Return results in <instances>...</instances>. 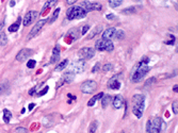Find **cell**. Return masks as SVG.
Segmentation results:
<instances>
[{
    "instance_id": "1",
    "label": "cell",
    "mask_w": 178,
    "mask_h": 133,
    "mask_svg": "<svg viewBox=\"0 0 178 133\" xmlns=\"http://www.w3.org/2000/svg\"><path fill=\"white\" fill-rule=\"evenodd\" d=\"M148 63H149V59L147 57H143L142 58L140 63L135 66V72L132 74V77H131L132 81L135 82V83L140 82L143 79V77L150 70V67L148 66Z\"/></svg>"
},
{
    "instance_id": "2",
    "label": "cell",
    "mask_w": 178,
    "mask_h": 133,
    "mask_svg": "<svg viewBox=\"0 0 178 133\" xmlns=\"http://www.w3.org/2000/svg\"><path fill=\"white\" fill-rule=\"evenodd\" d=\"M132 113L135 114L138 118H141L144 112V108H145V96L141 94H137L132 97Z\"/></svg>"
},
{
    "instance_id": "3",
    "label": "cell",
    "mask_w": 178,
    "mask_h": 133,
    "mask_svg": "<svg viewBox=\"0 0 178 133\" xmlns=\"http://www.w3.org/2000/svg\"><path fill=\"white\" fill-rule=\"evenodd\" d=\"M163 127H164V123L162 121L160 117H157L155 119L147 121L146 131H147V133H160Z\"/></svg>"
},
{
    "instance_id": "4",
    "label": "cell",
    "mask_w": 178,
    "mask_h": 133,
    "mask_svg": "<svg viewBox=\"0 0 178 133\" xmlns=\"http://www.w3.org/2000/svg\"><path fill=\"white\" fill-rule=\"evenodd\" d=\"M67 19H80V18H84L86 16V12L83 10L81 7H72L67 10Z\"/></svg>"
},
{
    "instance_id": "5",
    "label": "cell",
    "mask_w": 178,
    "mask_h": 133,
    "mask_svg": "<svg viewBox=\"0 0 178 133\" xmlns=\"http://www.w3.org/2000/svg\"><path fill=\"white\" fill-rule=\"evenodd\" d=\"M95 48L99 51H112L114 49V46H113V43L109 39H101L95 43Z\"/></svg>"
},
{
    "instance_id": "6",
    "label": "cell",
    "mask_w": 178,
    "mask_h": 133,
    "mask_svg": "<svg viewBox=\"0 0 178 133\" xmlns=\"http://www.w3.org/2000/svg\"><path fill=\"white\" fill-rule=\"evenodd\" d=\"M84 69H86V62L80 59V60L73 62L72 64L69 65L67 72H74V74L76 75V74H81Z\"/></svg>"
},
{
    "instance_id": "7",
    "label": "cell",
    "mask_w": 178,
    "mask_h": 133,
    "mask_svg": "<svg viewBox=\"0 0 178 133\" xmlns=\"http://www.w3.org/2000/svg\"><path fill=\"white\" fill-rule=\"evenodd\" d=\"M81 7L86 13L91 11H100L102 9L101 4L98 2H90V1H83L81 3Z\"/></svg>"
},
{
    "instance_id": "8",
    "label": "cell",
    "mask_w": 178,
    "mask_h": 133,
    "mask_svg": "<svg viewBox=\"0 0 178 133\" xmlns=\"http://www.w3.org/2000/svg\"><path fill=\"white\" fill-rule=\"evenodd\" d=\"M96 88H97V84L93 80H88V81L83 82L81 85V91L84 94H91L93 92H95Z\"/></svg>"
},
{
    "instance_id": "9",
    "label": "cell",
    "mask_w": 178,
    "mask_h": 133,
    "mask_svg": "<svg viewBox=\"0 0 178 133\" xmlns=\"http://www.w3.org/2000/svg\"><path fill=\"white\" fill-rule=\"evenodd\" d=\"M78 55L81 60H89V59H92L94 55H95V50L91 47H84V48L80 49V51L78 52Z\"/></svg>"
},
{
    "instance_id": "10",
    "label": "cell",
    "mask_w": 178,
    "mask_h": 133,
    "mask_svg": "<svg viewBox=\"0 0 178 133\" xmlns=\"http://www.w3.org/2000/svg\"><path fill=\"white\" fill-rule=\"evenodd\" d=\"M47 23L46 19H43V20H40V21H37L35 25H34V27L32 28V30H31V32H30V34L28 35V39H33L34 36H37L39 33H40V31L42 29H43L44 25Z\"/></svg>"
},
{
    "instance_id": "11",
    "label": "cell",
    "mask_w": 178,
    "mask_h": 133,
    "mask_svg": "<svg viewBox=\"0 0 178 133\" xmlns=\"http://www.w3.org/2000/svg\"><path fill=\"white\" fill-rule=\"evenodd\" d=\"M33 54V50L32 49H29V48H25V49H21L16 55V60L18 62H25L27 59H29L31 55Z\"/></svg>"
},
{
    "instance_id": "12",
    "label": "cell",
    "mask_w": 178,
    "mask_h": 133,
    "mask_svg": "<svg viewBox=\"0 0 178 133\" xmlns=\"http://www.w3.org/2000/svg\"><path fill=\"white\" fill-rule=\"evenodd\" d=\"M37 15H39V13H37V11H29V12L25 15V17H23V26H29V25H31V23L35 20Z\"/></svg>"
},
{
    "instance_id": "13",
    "label": "cell",
    "mask_w": 178,
    "mask_h": 133,
    "mask_svg": "<svg viewBox=\"0 0 178 133\" xmlns=\"http://www.w3.org/2000/svg\"><path fill=\"white\" fill-rule=\"evenodd\" d=\"M75 79V74L70 72H66L64 75L62 76V78L60 79L59 83H58V88H60L61 85H63V83H72Z\"/></svg>"
},
{
    "instance_id": "14",
    "label": "cell",
    "mask_w": 178,
    "mask_h": 133,
    "mask_svg": "<svg viewBox=\"0 0 178 133\" xmlns=\"http://www.w3.org/2000/svg\"><path fill=\"white\" fill-rule=\"evenodd\" d=\"M125 100H124V98H123L122 95H116L114 99L112 101V104H113V108L116 109V110H119V109H122L124 105H125Z\"/></svg>"
},
{
    "instance_id": "15",
    "label": "cell",
    "mask_w": 178,
    "mask_h": 133,
    "mask_svg": "<svg viewBox=\"0 0 178 133\" xmlns=\"http://www.w3.org/2000/svg\"><path fill=\"white\" fill-rule=\"evenodd\" d=\"M108 84H109V88L111 90H114V91L119 90V88H121V82L119 81V76H114L113 78L110 79Z\"/></svg>"
},
{
    "instance_id": "16",
    "label": "cell",
    "mask_w": 178,
    "mask_h": 133,
    "mask_svg": "<svg viewBox=\"0 0 178 133\" xmlns=\"http://www.w3.org/2000/svg\"><path fill=\"white\" fill-rule=\"evenodd\" d=\"M115 32H116L115 28H109V29H107L105 32L102 33V39H109V41H111L112 39H114Z\"/></svg>"
},
{
    "instance_id": "17",
    "label": "cell",
    "mask_w": 178,
    "mask_h": 133,
    "mask_svg": "<svg viewBox=\"0 0 178 133\" xmlns=\"http://www.w3.org/2000/svg\"><path fill=\"white\" fill-rule=\"evenodd\" d=\"M60 58V47L59 46H56L55 48H53V51H52V57H51V60H50V63H55L59 60Z\"/></svg>"
},
{
    "instance_id": "18",
    "label": "cell",
    "mask_w": 178,
    "mask_h": 133,
    "mask_svg": "<svg viewBox=\"0 0 178 133\" xmlns=\"http://www.w3.org/2000/svg\"><path fill=\"white\" fill-rule=\"evenodd\" d=\"M111 100H112V98H111V96H110V95H106V96H102V99H101V105H102V108H103V109H106V108H107L110 104Z\"/></svg>"
},
{
    "instance_id": "19",
    "label": "cell",
    "mask_w": 178,
    "mask_h": 133,
    "mask_svg": "<svg viewBox=\"0 0 178 133\" xmlns=\"http://www.w3.org/2000/svg\"><path fill=\"white\" fill-rule=\"evenodd\" d=\"M102 96H103V93H99V94L95 95L94 97L90 99V101H89V102H88V105H89V107H93V105L95 104L96 100H99V99H101Z\"/></svg>"
},
{
    "instance_id": "20",
    "label": "cell",
    "mask_w": 178,
    "mask_h": 133,
    "mask_svg": "<svg viewBox=\"0 0 178 133\" xmlns=\"http://www.w3.org/2000/svg\"><path fill=\"white\" fill-rule=\"evenodd\" d=\"M20 20H21V18H18L17 19V21L15 23H13V25H11L10 27H9V32H16L17 30L19 29V26H20Z\"/></svg>"
},
{
    "instance_id": "21",
    "label": "cell",
    "mask_w": 178,
    "mask_h": 133,
    "mask_svg": "<svg viewBox=\"0 0 178 133\" xmlns=\"http://www.w3.org/2000/svg\"><path fill=\"white\" fill-rule=\"evenodd\" d=\"M101 30H102V27H101V26H97V27H96V28H95V29L93 30L92 32L90 33L89 36H88V39H93L94 36H96V35H97V34H99V33L101 32Z\"/></svg>"
},
{
    "instance_id": "22",
    "label": "cell",
    "mask_w": 178,
    "mask_h": 133,
    "mask_svg": "<svg viewBox=\"0 0 178 133\" xmlns=\"http://www.w3.org/2000/svg\"><path fill=\"white\" fill-rule=\"evenodd\" d=\"M10 91V85L8 82H4V83H0V95L4 94V93H8Z\"/></svg>"
},
{
    "instance_id": "23",
    "label": "cell",
    "mask_w": 178,
    "mask_h": 133,
    "mask_svg": "<svg viewBox=\"0 0 178 133\" xmlns=\"http://www.w3.org/2000/svg\"><path fill=\"white\" fill-rule=\"evenodd\" d=\"M67 64H68V60H67V59H65V60H63V61L61 62V63H60L58 66H57L55 70H56V72H61V70H63V69H64L66 66H67Z\"/></svg>"
},
{
    "instance_id": "24",
    "label": "cell",
    "mask_w": 178,
    "mask_h": 133,
    "mask_svg": "<svg viewBox=\"0 0 178 133\" xmlns=\"http://www.w3.org/2000/svg\"><path fill=\"white\" fill-rule=\"evenodd\" d=\"M11 118H12V113H11L9 110L6 109V110L3 111V121L6 123H10Z\"/></svg>"
},
{
    "instance_id": "25",
    "label": "cell",
    "mask_w": 178,
    "mask_h": 133,
    "mask_svg": "<svg viewBox=\"0 0 178 133\" xmlns=\"http://www.w3.org/2000/svg\"><path fill=\"white\" fill-rule=\"evenodd\" d=\"M97 127H98V121H97V120H94V121H92V123H90L89 133H95L96 130H97Z\"/></svg>"
},
{
    "instance_id": "26",
    "label": "cell",
    "mask_w": 178,
    "mask_h": 133,
    "mask_svg": "<svg viewBox=\"0 0 178 133\" xmlns=\"http://www.w3.org/2000/svg\"><path fill=\"white\" fill-rule=\"evenodd\" d=\"M68 35L72 36V39L75 41V39H78V36H79V33H78V29L77 28H74V29L69 30L68 31Z\"/></svg>"
},
{
    "instance_id": "27",
    "label": "cell",
    "mask_w": 178,
    "mask_h": 133,
    "mask_svg": "<svg viewBox=\"0 0 178 133\" xmlns=\"http://www.w3.org/2000/svg\"><path fill=\"white\" fill-rule=\"evenodd\" d=\"M123 1H124V0H109V4L111 8H114V9H115V8L119 7V6L123 3Z\"/></svg>"
},
{
    "instance_id": "28",
    "label": "cell",
    "mask_w": 178,
    "mask_h": 133,
    "mask_svg": "<svg viewBox=\"0 0 178 133\" xmlns=\"http://www.w3.org/2000/svg\"><path fill=\"white\" fill-rule=\"evenodd\" d=\"M8 44V37L4 32L0 33V46H6Z\"/></svg>"
},
{
    "instance_id": "29",
    "label": "cell",
    "mask_w": 178,
    "mask_h": 133,
    "mask_svg": "<svg viewBox=\"0 0 178 133\" xmlns=\"http://www.w3.org/2000/svg\"><path fill=\"white\" fill-rule=\"evenodd\" d=\"M125 37V32L123 30H116L115 35H114V39H123Z\"/></svg>"
},
{
    "instance_id": "30",
    "label": "cell",
    "mask_w": 178,
    "mask_h": 133,
    "mask_svg": "<svg viewBox=\"0 0 178 133\" xmlns=\"http://www.w3.org/2000/svg\"><path fill=\"white\" fill-rule=\"evenodd\" d=\"M59 13H60V9L58 8V9H57V10L55 11V12H53L52 16H51V18H50V19L48 20V23H52L53 21H55V20H56L57 18H58V16H59Z\"/></svg>"
},
{
    "instance_id": "31",
    "label": "cell",
    "mask_w": 178,
    "mask_h": 133,
    "mask_svg": "<svg viewBox=\"0 0 178 133\" xmlns=\"http://www.w3.org/2000/svg\"><path fill=\"white\" fill-rule=\"evenodd\" d=\"M57 2H58V0H48V1L46 2V4L44 6V10H46L47 7H55V6L57 4Z\"/></svg>"
},
{
    "instance_id": "32",
    "label": "cell",
    "mask_w": 178,
    "mask_h": 133,
    "mask_svg": "<svg viewBox=\"0 0 178 133\" xmlns=\"http://www.w3.org/2000/svg\"><path fill=\"white\" fill-rule=\"evenodd\" d=\"M113 69V65L112 64H105L103 65V67H102V70L105 72H111Z\"/></svg>"
},
{
    "instance_id": "33",
    "label": "cell",
    "mask_w": 178,
    "mask_h": 133,
    "mask_svg": "<svg viewBox=\"0 0 178 133\" xmlns=\"http://www.w3.org/2000/svg\"><path fill=\"white\" fill-rule=\"evenodd\" d=\"M135 12V9L133 7H130V8H128V9H126V10L122 11V13H124V14H133Z\"/></svg>"
},
{
    "instance_id": "34",
    "label": "cell",
    "mask_w": 178,
    "mask_h": 133,
    "mask_svg": "<svg viewBox=\"0 0 178 133\" xmlns=\"http://www.w3.org/2000/svg\"><path fill=\"white\" fill-rule=\"evenodd\" d=\"M35 65H37V62L34 61V60H29L28 63H27V67L28 68H34Z\"/></svg>"
},
{
    "instance_id": "35",
    "label": "cell",
    "mask_w": 178,
    "mask_h": 133,
    "mask_svg": "<svg viewBox=\"0 0 178 133\" xmlns=\"http://www.w3.org/2000/svg\"><path fill=\"white\" fill-rule=\"evenodd\" d=\"M172 108H173V113L177 115V114H178V101L177 100L173 102V104H172Z\"/></svg>"
},
{
    "instance_id": "36",
    "label": "cell",
    "mask_w": 178,
    "mask_h": 133,
    "mask_svg": "<svg viewBox=\"0 0 178 133\" xmlns=\"http://www.w3.org/2000/svg\"><path fill=\"white\" fill-rule=\"evenodd\" d=\"M48 90H49V88H48V86H45V88H44L42 91H40L39 93H37V96H39V97H40V96H44V95H45L47 92H48Z\"/></svg>"
},
{
    "instance_id": "37",
    "label": "cell",
    "mask_w": 178,
    "mask_h": 133,
    "mask_svg": "<svg viewBox=\"0 0 178 133\" xmlns=\"http://www.w3.org/2000/svg\"><path fill=\"white\" fill-rule=\"evenodd\" d=\"M90 29V26L89 25H84V26L82 27V28H81V34H86V32H88V30Z\"/></svg>"
},
{
    "instance_id": "38",
    "label": "cell",
    "mask_w": 178,
    "mask_h": 133,
    "mask_svg": "<svg viewBox=\"0 0 178 133\" xmlns=\"http://www.w3.org/2000/svg\"><path fill=\"white\" fill-rule=\"evenodd\" d=\"M15 132H16V133H27L28 131H27V129L23 128V127H18V128L15 130Z\"/></svg>"
},
{
    "instance_id": "39",
    "label": "cell",
    "mask_w": 178,
    "mask_h": 133,
    "mask_svg": "<svg viewBox=\"0 0 178 133\" xmlns=\"http://www.w3.org/2000/svg\"><path fill=\"white\" fill-rule=\"evenodd\" d=\"M99 68H100V63H99V62H97V63L95 64V66H94V68L92 69V72H94V74H95V72H98Z\"/></svg>"
},
{
    "instance_id": "40",
    "label": "cell",
    "mask_w": 178,
    "mask_h": 133,
    "mask_svg": "<svg viewBox=\"0 0 178 133\" xmlns=\"http://www.w3.org/2000/svg\"><path fill=\"white\" fill-rule=\"evenodd\" d=\"M37 86H34V88H31V90L29 91V95H30V96H33V95H34V93L37 92Z\"/></svg>"
},
{
    "instance_id": "41",
    "label": "cell",
    "mask_w": 178,
    "mask_h": 133,
    "mask_svg": "<svg viewBox=\"0 0 178 133\" xmlns=\"http://www.w3.org/2000/svg\"><path fill=\"white\" fill-rule=\"evenodd\" d=\"M155 81H156V79H155V78H150V79H148V80H147V81L145 82V84H146V85H150V84H152V83H154Z\"/></svg>"
},
{
    "instance_id": "42",
    "label": "cell",
    "mask_w": 178,
    "mask_h": 133,
    "mask_svg": "<svg viewBox=\"0 0 178 133\" xmlns=\"http://www.w3.org/2000/svg\"><path fill=\"white\" fill-rule=\"evenodd\" d=\"M106 17H107V19H113V18H114V15H113V14H107Z\"/></svg>"
},
{
    "instance_id": "43",
    "label": "cell",
    "mask_w": 178,
    "mask_h": 133,
    "mask_svg": "<svg viewBox=\"0 0 178 133\" xmlns=\"http://www.w3.org/2000/svg\"><path fill=\"white\" fill-rule=\"evenodd\" d=\"M76 1H77V0H66V3L70 6V4H74V3H75Z\"/></svg>"
},
{
    "instance_id": "44",
    "label": "cell",
    "mask_w": 178,
    "mask_h": 133,
    "mask_svg": "<svg viewBox=\"0 0 178 133\" xmlns=\"http://www.w3.org/2000/svg\"><path fill=\"white\" fill-rule=\"evenodd\" d=\"M34 107H35V104H34V103H30V104H29V110L31 111Z\"/></svg>"
},
{
    "instance_id": "45",
    "label": "cell",
    "mask_w": 178,
    "mask_h": 133,
    "mask_svg": "<svg viewBox=\"0 0 178 133\" xmlns=\"http://www.w3.org/2000/svg\"><path fill=\"white\" fill-rule=\"evenodd\" d=\"M10 6L11 7H14V6H15V1H14V0H12V1L10 2Z\"/></svg>"
},
{
    "instance_id": "46",
    "label": "cell",
    "mask_w": 178,
    "mask_h": 133,
    "mask_svg": "<svg viewBox=\"0 0 178 133\" xmlns=\"http://www.w3.org/2000/svg\"><path fill=\"white\" fill-rule=\"evenodd\" d=\"M173 91H174V92H177L178 91V86H177V85H175L174 88H173Z\"/></svg>"
},
{
    "instance_id": "47",
    "label": "cell",
    "mask_w": 178,
    "mask_h": 133,
    "mask_svg": "<svg viewBox=\"0 0 178 133\" xmlns=\"http://www.w3.org/2000/svg\"><path fill=\"white\" fill-rule=\"evenodd\" d=\"M135 1H140V0H135Z\"/></svg>"
}]
</instances>
